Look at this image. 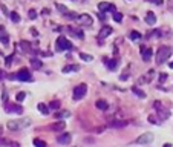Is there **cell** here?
Returning <instances> with one entry per match:
<instances>
[{"label": "cell", "instance_id": "1", "mask_svg": "<svg viewBox=\"0 0 173 147\" xmlns=\"http://www.w3.org/2000/svg\"><path fill=\"white\" fill-rule=\"evenodd\" d=\"M172 54H173V48H170V46H161V48L156 51V57H155L156 64H163V63H166V61L170 58Z\"/></svg>", "mask_w": 173, "mask_h": 147}, {"label": "cell", "instance_id": "2", "mask_svg": "<svg viewBox=\"0 0 173 147\" xmlns=\"http://www.w3.org/2000/svg\"><path fill=\"white\" fill-rule=\"evenodd\" d=\"M31 126V121L28 118L26 119H14V121H9L8 123V129L9 130H23L26 127Z\"/></svg>", "mask_w": 173, "mask_h": 147}, {"label": "cell", "instance_id": "3", "mask_svg": "<svg viewBox=\"0 0 173 147\" xmlns=\"http://www.w3.org/2000/svg\"><path fill=\"white\" fill-rule=\"evenodd\" d=\"M55 46H57V51H58V52L72 51V49H74L72 43H71L69 40L64 37V35H61V37H58V38H57V43H55Z\"/></svg>", "mask_w": 173, "mask_h": 147}, {"label": "cell", "instance_id": "4", "mask_svg": "<svg viewBox=\"0 0 173 147\" xmlns=\"http://www.w3.org/2000/svg\"><path fill=\"white\" fill-rule=\"evenodd\" d=\"M86 92H87V84H84V83H81V84H78V86H75V89H74V92H72V98L75 100V101H78V100H81L84 95H86Z\"/></svg>", "mask_w": 173, "mask_h": 147}, {"label": "cell", "instance_id": "5", "mask_svg": "<svg viewBox=\"0 0 173 147\" xmlns=\"http://www.w3.org/2000/svg\"><path fill=\"white\" fill-rule=\"evenodd\" d=\"M5 110H6V113H17V115L23 113V107H22V106L11 104V103H5Z\"/></svg>", "mask_w": 173, "mask_h": 147}, {"label": "cell", "instance_id": "6", "mask_svg": "<svg viewBox=\"0 0 173 147\" xmlns=\"http://www.w3.org/2000/svg\"><path fill=\"white\" fill-rule=\"evenodd\" d=\"M16 78L19 80V81H31L32 80V74L29 72V69H20L19 72H17V75H16Z\"/></svg>", "mask_w": 173, "mask_h": 147}, {"label": "cell", "instance_id": "7", "mask_svg": "<svg viewBox=\"0 0 173 147\" xmlns=\"http://www.w3.org/2000/svg\"><path fill=\"white\" fill-rule=\"evenodd\" d=\"M153 140H155V137H153V133H142L141 137H138L136 138V144H150V143H153Z\"/></svg>", "mask_w": 173, "mask_h": 147}, {"label": "cell", "instance_id": "8", "mask_svg": "<svg viewBox=\"0 0 173 147\" xmlns=\"http://www.w3.org/2000/svg\"><path fill=\"white\" fill-rule=\"evenodd\" d=\"M153 107L156 109V112H158L159 118H161V121H163V119H166V118H169V116H170V112H166V110L163 109V104L159 103V101H155V103H153Z\"/></svg>", "mask_w": 173, "mask_h": 147}, {"label": "cell", "instance_id": "9", "mask_svg": "<svg viewBox=\"0 0 173 147\" xmlns=\"http://www.w3.org/2000/svg\"><path fill=\"white\" fill-rule=\"evenodd\" d=\"M152 55H153L152 48L141 46V57H142V61H150V60H152Z\"/></svg>", "mask_w": 173, "mask_h": 147}, {"label": "cell", "instance_id": "10", "mask_svg": "<svg viewBox=\"0 0 173 147\" xmlns=\"http://www.w3.org/2000/svg\"><path fill=\"white\" fill-rule=\"evenodd\" d=\"M126 126H127V121H123V119H112V121L107 123V127H113V129H121Z\"/></svg>", "mask_w": 173, "mask_h": 147}, {"label": "cell", "instance_id": "11", "mask_svg": "<svg viewBox=\"0 0 173 147\" xmlns=\"http://www.w3.org/2000/svg\"><path fill=\"white\" fill-rule=\"evenodd\" d=\"M71 140H72L71 133H63V132H61V135H58V138H57V141H58L60 144H63V146L71 144Z\"/></svg>", "mask_w": 173, "mask_h": 147}, {"label": "cell", "instance_id": "12", "mask_svg": "<svg viewBox=\"0 0 173 147\" xmlns=\"http://www.w3.org/2000/svg\"><path fill=\"white\" fill-rule=\"evenodd\" d=\"M109 35H112V28L110 26H107V25H104L103 28L100 29V32H98V38H106V37H109Z\"/></svg>", "mask_w": 173, "mask_h": 147}, {"label": "cell", "instance_id": "13", "mask_svg": "<svg viewBox=\"0 0 173 147\" xmlns=\"http://www.w3.org/2000/svg\"><path fill=\"white\" fill-rule=\"evenodd\" d=\"M98 11H101V12L115 11V5H112V3H107V2H101V3H98Z\"/></svg>", "mask_w": 173, "mask_h": 147}, {"label": "cell", "instance_id": "14", "mask_svg": "<svg viewBox=\"0 0 173 147\" xmlns=\"http://www.w3.org/2000/svg\"><path fill=\"white\" fill-rule=\"evenodd\" d=\"M78 23H81L84 26H90L94 23V20H92V17L89 14H81V16H78Z\"/></svg>", "mask_w": 173, "mask_h": 147}, {"label": "cell", "instance_id": "15", "mask_svg": "<svg viewBox=\"0 0 173 147\" xmlns=\"http://www.w3.org/2000/svg\"><path fill=\"white\" fill-rule=\"evenodd\" d=\"M66 127V123L64 121H57L54 124H51V130H54V132H63Z\"/></svg>", "mask_w": 173, "mask_h": 147}, {"label": "cell", "instance_id": "16", "mask_svg": "<svg viewBox=\"0 0 173 147\" xmlns=\"http://www.w3.org/2000/svg\"><path fill=\"white\" fill-rule=\"evenodd\" d=\"M145 23H147L149 26H153L156 23V16L153 14L152 11H149L147 14H145Z\"/></svg>", "mask_w": 173, "mask_h": 147}, {"label": "cell", "instance_id": "17", "mask_svg": "<svg viewBox=\"0 0 173 147\" xmlns=\"http://www.w3.org/2000/svg\"><path fill=\"white\" fill-rule=\"evenodd\" d=\"M95 107L104 112V110H107V109H109V104L106 103L104 100H97V101H95Z\"/></svg>", "mask_w": 173, "mask_h": 147}, {"label": "cell", "instance_id": "18", "mask_svg": "<svg viewBox=\"0 0 173 147\" xmlns=\"http://www.w3.org/2000/svg\"><path fill=\"white\" fill-rule=\"evenodd\" d=\"M75 71H80L78 64H68L63 68V74H69V72H75Z\"/></svg>", "mask_w": 173, "mask_h": 147}, {"label": "cell", "instance_id": "19", "mask_svg": "<svg viewBox=\"0 0 173 147\" xmlns=\"http://www.w3.org/2000/svg\"><path fill=\"white\" fill-rule=\"evenodd\" d=\"M0 42H2L3 45H8V43H9V37H8V34L5 32V28H3V26L0 28Z\"/></svg>", "mask_w": 173, "mask_h": 147}, {"label": "cell", "instance_id": "20", "mask_svg": "<svg viewBox=\"0 0 173 147\" xmlns=\"http://www.w3.org/2000/svg\"><path fill=\"white\" fill-rule=\"evenodd\" d=\"M37 109H38L40 112H42L43 115H49V112H51V110H49V107H48V106H46L45 103H38V104H37Z\"/></svg>", "mask_w": 173, "mask_h": 147}, {"label": "cell", "instance_id": "21", "mask_svg": "<svg viewBox=\"0 0 173 147\" xmlns=\"http://www.w3.org/2000/svg\"><path fill=\"white\" fill-rule=\"evenodd\" d=\"M69 116H71V112H68V110H58V112H55V118H57V119L69 118Z\"/></svg>", "mask_w": 173, "mask_h": 147}, {"label": "cell", "instance_id": "22", "mask_svg": "<svg viewBox=\"0 0 173 147\" xmlns=\"http://www.w3.org/2000/svg\"><path fill=\"white\" fill-rule=\"evenodd\" d=\"M29 61H31V66H32V69H40V68H42V66H43L42 60H38V58H31Z\"/></svg>", "mask_w": 173, "mask_h": 147}, {"label": "cell", "instance_id": "23", "mask_svg": "<svg viewBox=\"0 0 173 147\" xmlns=\"http://www.w3.org/2000/svg\"><path fill=\"white\" fill-rule=\"evenodd\" d=\"M132 92H133L135 95H138L139 98H145V92H144V90H141L138 86H133V87H132Z\"/></svg>", "mask_w": 173, "mask_h": 147}, {"label": "cell", "instance_id": "24", "mask_svg": "<svg viewBox=\"0 0 173 147\" xmlns=\"http://www.w3.org/2000/svg\"><path fill=\"white\" fill-rule=\"evenodd\" d=\"M48 107H49L51 110H58V109H60V101H58V100L51 101V103L48 104Z\"/></svg>", "mask_w": 173, "mask_h": 147}, {"label": "cell", "instance_id": "25", "mask_svg": "<svg viewBox=\"0 0 173 147\" xmlns=\"http://www.w3.org/2000/svg\"><path fill=\"white\" fill-rule=\"evenodd\" d=\"M20 46H22V49L25 51V52H32V49H31V43L29 42H20Z\"/></svg>", "mask_w": 173, "mask_h": 147}, {"label": "cell", "instance_id": "26", "mask_svg": "<svg viewBox=\"0 0 173 147\" xmlns=\"http://www.w3.org/2000/svg\"><path fill=\"white\" fill-rule=\"evenodd\" d=\"M112 17H113V20L116 23H119L123 20V14H121V12H118V11H112Z\"/></svg>", "mask_w": 173, "mask_h": 147}, {"label": "cell", "instance_id": "27", "mask_svg": "<svg viewBox=\"0 0 173 147\" xmlns=\"http://www.w3.org/2000/svg\"><path fill=\"white\" fill-rule=\"evenodd\" d=\"M129 38H130V40H133V42H135V40H141V34H139L138 31H130Z\"/></svg>", "mask_w": 173, "mask_h": 147}, {"label": "cell", "instance_id": "28", "mask_svg": "<svg viewBox=\"0 0 173 147\" xmlns=\"http://www.w3.org/2000/svg\"><path fill=\"white\" fill-rule=\"evenodd\" d=\"M106 64H107V68L109 69H115L116 66H118V60H106Z\"/></svg>", "mask_w": 173, "mask_h": 147}, {"label": "cell", "instance_id": "29", "mask_svg": "<svg viewBox=\"0 0 173 147\" xmlns=\"http://www.w3.org/2000/svg\"><path fill=\"white\" fill-rule=\"evenodd\" d=\"M80 58L84 60V61H92L94 60V57H92L90 54H84V52H80Z\"/></svg>", "mask_w": 173, "mask_h": 147}, {"label": "cell", "instance_id": "30", "mask_svg": "<svg viewBox=\"0 0 173 147\" xmlns=\"http://www.w3.org/2000/svg\"><path fill=\"white\" fill-rule=\"evenodd\" d=\"M9 17H11V20H12V22H16V23H19V22H20V16L17 14V12H16V11H12Z\"/></svg>", "mask_w": 173, "mask_h": 147}, {"label": "cell", "instance_id": "31", "mask_svg": "<svg viewBox=\"0 0 173 147\" xmlns=\"http://www.w3.org/2000/svg\"><path fill=\"white\" fill-rule=\"evenodd\" d=\"M34 146H35V147H46V143H45L43 140L35 138V140H34Z\"/></svg>", "mask_w": 173, "mask_h": 147}, {"label": "cell", "instance_id": "32", "mask_svg": "<svg viewBox=\"0 0 173 147\" xmlns=\"http://www.w3.org/2000/svg\"><path fill=\"white\" fill-rule=\"evenodd\" d=\"M25 98H26V93H25V92H19V93H17V97H16V100H17L19 103L23 101Z\"/></svg>", "mask_w": 173, "mask_h": 147}, {"label": "cell", "instance_id": "33", "mask_svg": "<svg viewBox=\"0 0 173 147\" xmlns=\"http://www.w3.org/2000/svg\"><path fill=\"white\" fill-rule=\"evenodd\" d=\"M57 9H60L61 14H66V12H68V8L63 6V5H60V3H57Z\"/></svg>", "mask_w": 173, "mask_h": 147}, {"label": "cell", "instance_id": "34", "mask_svg": "<svg viewBox=\"0 0 173 147\" xmlns=\"http://www.w3.org/2000/svg\"><path fill=\"white\" fill-rule=\"evenodd\" d=\"M12 60H14V54H11L9 57H6V66H8V68L12 64Z\"/></svg>", "mask_w": 173, "mask_h": 147}, {"label": "cell", "instance_id": "35", "mask_svg": "<svg viewBox=\"0 0 173 147\" xmlns=\"http://www.w3.org/2000/svg\"><path fill=\"white\" fill-rule=\"evenodd\" d=\"M149 121H150L152 124H159V121L156 119V116H153V115H149Z\"/></svg>", "mask_w": 173, "mask_h": 147}, {"label": "cell", "instance_id": "36", "mask_svg": "<svg viewBox=\"0 0 173 147\" xmlns=\"http://www.w3.org/2000/svg\"><path fill=\"white\" fill-rule=\"evenodd\" d=\"M29 19H31V20L37 19V12H35L34 9H31V11H29Z\"/></svg>", "mask_w": 173, "mask_h": 147}, {"label": "cell", "instance_id": "37", "mask_svg": "<svg viewBox=\"0 0 173 147\" xmlns=\"http://www.w3.org/2000/svg\"><path fill=\"white\" fill-rule=\"evenodd\" d=\"M149 2L153 5H163V0H149Z\"/></svg>", "mask_w": 173, "mask_h": 147}, {"label": "cell", "instance_id": "38", "mask_svg": "<svg viewBox=\"0 0 173 147\" xmlns=\"http://www.w3.org/2000/svg\"><path fill=\"white\" fill-rule=\"evenodd\" d=\"M98 17H100L101 20H104V19H106V16H104V12H101V11H98Z\"/></svg>", "mask_w": 173, "mask_h": 147}, {"label": "cell", "instance_id": "39", "mask_svg": "<svg viewBox=\"0 0 173 147\" xmlns=\"http://www.w3.org/2000/svg\"><path fill=\"white\" fill-rule=\"evenodd\" d=\"M3 78H5V71H2V69H0V81H2Z\"/></svg>", "mask_w": 173, "mask_h": 147}, {"label": "cell", "instance_id": "40", "mask_svg": "<svg viewBox=\"0 0 173 147\" xmlns=\"http://www.w3.org/2000/svg\"><path fill=\"white\" fill-rule=\"evenodd\" d=\"M166 78H167V75H166V74H163L161 77H159V81H166Z\"/></svg>", "mask_w": 173, "mask_h": 147}, {"label": "cell", "instance_id": "41", "mask_svg": "<svg viewBox=\"0 0 173 147\" xmlns=\"http://www.w3.org/2000/svg\"><path fill=\"white\" fill-rule=\"evenodd\" d=\"M11 147H20L19 143H11Z\"/></svg>", "mask_w": 173, "mask_h": 147}, {"label": "cell", "instance_id": "42", "mask_svg": "<svg viewBox=\"0 0 173 147\" xmlns=\"http://www.w3.org/2000/svg\"><path fill=\"white\" fill-rule=\"evenodd\" d=\"M164 147H172V144H169V143H166V144H164Z\"/></svg>", "mask_w": 173, "mask_h": 147}, {"label": "cell", "instance_id": "43", "mask_svg": "<svg viewBox=\"0 0 173 147\" xmlns=\"http://www.w3.org/2000/svg\"><path fill=\"white\" fill-rule=\"evenodd\" d=\"M170 68H173V63H170Z\"/></svg>", "mask_w": 173, "mask_h": 147}]
</instances>
